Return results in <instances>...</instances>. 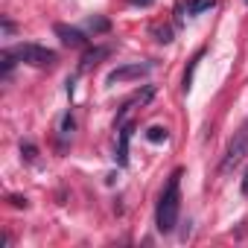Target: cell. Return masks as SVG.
I'll use <instances>...</instances> for the list:
<instances>
[{
	"mask_svg": "<svg viewBox=\"0 0 248 248\" xmlns=\"http://www.w3.org/2000/svg\"><path fill=\"white\" fill-rule=\"evenodd\" d=\"M178 213H181V170H175L158 199V210H155V225L161 233H172L178 225Z\"/></svg>",
	"mask_w": 248,
	"mask_h": 248,
	"instance_id": "obj_1",
	"label": "cell"
},
{
	"mask_svg": "<svg viewBox=\"0 0 248 248\" xmlns=\"http://www.w3.org/2000/svg\"><path fill=\"white\" fill-rule=\"evenodd\" d=\"M245 155H248V120L242 123L239 132L233 135V140L228 143L225 158H222V164H219V172H231V170H236V167L245 161Z\"/></svg>",
	"mask_w": 248,
	"mask_h": 248,
	"instance_id": "obj_2",
	"label": "cell"
},
{
	"mask_svg": "<svg viewBox=\"0 0 248 248\" xmlns=\"http://www.w3.org/2000/svg\"><path fill=\"white\" fill-rule=\"evenodd\" d=\"M12 53H15L18 62L32 64V67H50L56 62V53L41 47V44H18V47H12Z\"/></svg>",
	"mask_w": 248,
	"mask_h": 248,
	"instance_id": "obj_3",
	"label": "cell"
},
{
	"mask_svg": "<svg viewBox=\"0 0 248 248\" xmlns=\"http://www.w3.org/2000/svg\"><path fill=\"white\" fill-rule=\"evenodd\" d=\"M152 70V64H123V67H114L111 73H108V85H114V82H129V79H140V76H146Z\"/></svg>",
	"mask_w": 248,
	"mask_h": 248,
	"instance_id": "obj_4",
	"label": "cell"
},
{
	"mask_svg": "<svg viewBox=\"0 0 248 248\" xmlns=\"http://www.w3.org/2000/svg\"><path fill=\"white\" fill-rule=\"evenodd\" d=\"M56 35H59L62 44H67V47H85V44H88L85 32H79V30H73V27H64V24H56Z\"/></svg>",
	"mask_w": 248,
	"mask_h": 248,
	"instance_id": "obj_5",
	"label": "cell"
},
{
	"mask_svg": "<svg viewBox=\"0 0 248 248\" xmlns=\"http://www.w3.org/2000/svg\"><path fill=\"white\" fill-rule=\"evenodd\" d=\"M132 132H135V123H126L120 129V146H117V164L126 167L129 164V140H132Z\"/></svg>",
	"mask_w": 248,
	"mask_h": 248,
	"instance_id": "obj_6",
	"label": "cell"
},
{
	"mask_svg": "<svg viewBox=\"0 0 248 248\" xmlns=\"http://www.w3.org/2000/svg\"><path fill=\"white\" fill-rule=\"evenodd\" d=\"M213 6H216V0H190L187 12H190V15H202V12H207V9H213Z\"/></svg>",
	"mask_w": 248,
	"mask_h": 248,
	"instance_id": "obj_7",
	"label": "cell"
},
{
	"mask_svg": "<svg viewBox=\"0 0 248 248\" xmlns=\"http://www.w3.org/2000/svg\"><path fill=\"white\" fill-rule=\"evenodd\" d=\"M170 138V129L167 126H152L149 132H146V140H152V143H164Z\"/></svg>",
	"mask_w": 248,
	"mask_h": 248,
	"instance_id": "obj_8",
	"label": "cell"
},
{
	"mask_svg": "<svg viewBox=\"0 0 248 248\" xmlns=\"http://www.w3.org/2000/svg\"><path fill=\"white\" fill-rule=\"evenodd\" d=\"M102 56H108V47H99V50H91L85 59H82V70H88L91 64H96V59H102Z\"/></svg>",
	"mask_w": 248,
	"mask_h": 248,
	"instance_id": "obj_9",
	"label": "cell"
},
{
	"mask_svg": "<svg viewBox=\"0 0 248 248\" xmlns=\"http://www.w3.org/2000/svg\"><path fill=\"white\" fill-rule=\"evenodd\" d=\"M88 30L91 32H108V21L105 18H91L88 21Z\"/></svg>",
	"mask_w": 248,
	"mask_h": 248,
	"instance_id": "obj_10",
	"label": "cell"
},
{
	"mask_svg": "<svg viewBox=\"0 0 248 248\" xmlns=\"http://www.w3.org/2000/svg\"><path fill=\"white\" fill-rule=\"evenodd\" d=\"M73 135V117H64V123H62V140H67Z\"/></svg>",
	"mask_w": 248,
	"mask_h": 248,
	"instance_id": "obj_11",
	"label": "cell"
},
{
	"mask_svg": "<svg viewBox=\"0 0 248 248\" xmlns=\"http://www.w3.org/2000/svg\"><path fill=\"white\" fill-rule=\"evenodd\" d=\"M155 35H158V41H161V44L172 41V30H170V27H164V30H155Z\"/></svg>",
	"mask_w": 248,
	"mask_h": 248,
	"instance_id": "obj_12",
	"label": "cell"
},
{
	"mask_svg": "<svg viewBox=\"0 0 248 248\" xmlns=\"http://www.w3.org/2000/svg\"><path fill=\"white\" fill-rule=\"evenodd\" d=\"M129 3H135V6H152L155 0H129Z\"/></svg>",
	"mask_w": 248,
	"mask_h": 248,
	"instance_id": "obj_13",
	"label": "cell"
},
{
	"mask_svg": "<svg viewBox=\"0 0 248 248\" xmlns=\"http://www.w3.org/2000/svg\"><path fill=\"white\" fill-rule=\"evenodd\" d=\"M242 193L248 196V172H245V181H242Z\"/></svg>",
	"mask_w": 248,
	"mask_h": 248,
	"instance_id": "obj_14",
	"label": "cell"
},
{
	"mask_svg": "<svg viewBox=\"0 0 248 248\" xmlns=\"http://www.w3.org/2000/svg\"><path fill=\"white\" fill-rule=\"evenodd\" d=\"M245 3H248V0H245Z\"/></svg>",
	"mask_w": 248,
	"mask_h": 248,
	"instance_id": "obj_15",
	"label": "cell"
}]
</instances>
